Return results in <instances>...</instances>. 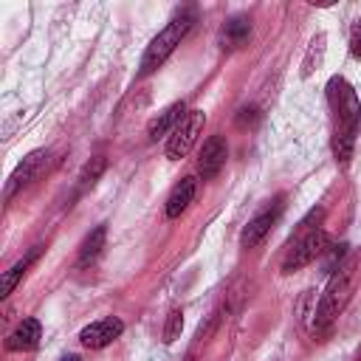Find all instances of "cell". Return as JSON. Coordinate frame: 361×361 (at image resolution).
<instances>
[{
  "label": "cell",
  "mask_w": 361,
  "mask_h": 361,
  "mask_svg": "<svg viewBox=\"0 0 361 361\" xmlns=\"http://www.w3.org/2000/svg\"><path fill=\"white\" fill-rule=\"evenodd\" d=\"M259 121V110L257 107H243L237 113V127H257Z\"/></svg>",
  "instance_id": "cell-19"
},
{
  "label": "cell",
  "mask_w": 361,
  "mask_h": 361,
  "mask_svg": "<svg viewBox=\"0 0 361 361\" xmlns=\"http://www.w3.org/2000/svg\"><path fill=\"white\" fill-rule=\"evenodd\" d=\"M248 37H251V20L243 17V14L226 20L223 28H220V45L228 48V51L231 48H243L248 42Z\"/></svg>",
  "instance_id": "cell-12"
},
{
  "label": "cell",
  "mask_w": 361,
  "mask_h": 361,
  "mask_svg": "<svg viewBox=\"0 0 361 361\" xmlns=\"http://www.w3.org/2000/svg\"><path fill=\"white\" fill-rule=\"evenodd\" d=\"M59 361H82L79 355H65V358H59Z\"/></svg>",
  "instance_id": "cell-21"
},
{
  "label": "cell",
  "mask_w": 361,
  "mask_h": 361,
  "mask_svg": "<svg viewBox=\"0 0 361 361\" xmlns=\"http://www.w3.org/2000/svg\"><path fill=\"white\" fill-rule=\"evenodd\" d=\"M327 99L333 107V121H336V133H333V152L338 161H347L353 155V144L361 127V102L353 90V85L341 76H333L327 82Z\"/></svg>",
  "instance_id": "cell-1"
},
{
  "label": "cell",
  "mask_w": 361,
  "mask_h": 361,
  "mask_svg": "<svg viewBox=\"0 0 361 361\" xmlns=\"http://www.w3.org/2000/svg\"><path fill=\"white\" fill-rule=\"evenodd\" d=\"M327 243H330V237H327V231H324V228L302 231V234L293 240V245L288 248L285 259H282V274H293V271H299V268L310 265L319 254H324V251H327Z\"/></svg>",
  "instance_id": "cell-4"
},
{
  "label": "cell",
  "mask_w": 361,
  "mask_h": 361,
  "mask_svg": "<svg viewBox=\"0 0 361 361\" xmlns=\"http://www.w3.org/2000/svg\"><path fill=\"white\" fill-rule=\"evenodd\" d=\"M322 51H324V34H319V37H313V42H310V51H307V59H305V65H302V73L307 76L310 71H313V59L319 62L322 59Z\"/></svg>",
  "instance_id": "cell-17"
},
{
  "label": "cell",
  "mask_w": 361,
  "mask_h": 361,
  "mask_svg": "<svg viewBox=\"0 0 361 361\" xmlns=\"http://www.w3.org/2000/svg\"><path fill=\"white\" fill-rule=\"evenodd\" d=\"M279 214H282V197H276L274 206H265L259 214H254V217L248 220V226H245L243 234H240V245H243V248H254L257 243H262L265 234H268V231L274 228V223L279 220Z\"/></svg>",
  "instance_id": "cell-7"
},
{
  "label": "cell",
  "mask_w": 361,
  "mask_h": 361,
  "mask_svg": "<svg viewBox=\"0 0 361 361\" xmlns=\"http://www.w3.org/2000/svg\"><path fill=\"white\" fill-rule=\"evenodd\" d=\"M203 124H206V113L203 110H189L166 141V158L180 161L183 155H189V149L197 144V135L203 133Z\"/></svg>",
  "instance_id": "cell-5"
},
{
  "label": "cell",
  "mask_w": 361,
  "mask_h": 361,
  "mask_svg": "<svg viewBox=\"0 0 361 361\" xmlns=\"http://www.w3.org/2000/svg\"><path fill=\"white\" fill-rule=\"evenodd\" d=\"M355 361H361V353H358V355H355Z\"/></svg>",
  "instance_id": "cell-23"
},
{
  "label": "cell",
  "mask_w": 361,
  "mask_h": 361,
  "mask_svg": "<svg viewBox=\"0 0 361 361\" xmlns=\"http://www.w3.org/2000/svg\"><path fill=\"white\" fill-rule=\"evenodd\" d=\"M180 330H183V313L175 307V310H169V316H166V324H164V341L172 344V341L180 336Z\"/></svg>",
  "instance_id": "cell-16"
},
{
  "label": "cell",
  "mask_w": 361,
  "mask_h": 361,
  "mask_svg": "<svg viewBox=\"0 0 361 361\" xmlns=\"http://www.w3.org/2000/svg\"><path fill=\"white\" fill-rule=\"evenodd\" d=\"M226 158H228L226 138H223V135H212V138H206L203 147H200V155H197V172H200V178H203V180L214 178V175L223 169Z\"/></svg>",
  "instance_id": "cell-9"
},
{
  "label": "cell",
  "mask_w": 361,
  "mask_h": 361,
  "mask_svg": "<svg viewBox=\"0 0 361 361\" xmlns=\"http://www.w3.org/2000/svg\"><path fill=\"white\" fill-rule=\"evenodd\" d=\"M192 23H195V14H192V11H183V14H178L175 20H169L166 28L158 31V37H152V42L147 45V51H144V56H141L138 73H141V76L155 73V71L166 62V56L180 45V39L189 34Z\"/></svg>",
  "instance_id": "cell-3"
},
{
  "label": "cell",
  "mask_w": 361,
  "mask_h": 361,
  "mask_svg": "<svg viewBox=\"0 0 361 361\" xmlns=\"http://www.w3.org/2000/svg\"><path fill=\"white\" fill-rule=\"evenodd\" d=\"M102 172H104V158H93V164H87V166L82 169V178H79V180L87 186V183H93Z\"/></svg>",
  "instance_id": "cell-18"
},
{
  "label": "cell",
  "mask_w": 361,
  "mask_h": 361,
  "mask_svg": "<svg viewBox=\"0 0 361 361\" xmlns=\"http://www.w3.org/2000/svg\"><path fill=\"white\" fill-rule=\"evenodd\" d=\"M350 54L355 59H361V23L353 25V34H350Z\"/></svg>",
  "instance_id": "cell-20"
},
{
  "label": "cell",
  "mask_w": 361,
  "mask_h": 361,
  "mask_svg": "<svg viewBox=\"0 0 361 361\" xmlns=\"http://www.w3.org/2000/svg\"><path fill=\"white\" fill-rule=\"evenodd\" d=\"M48 158H51V152L48 149H34V152H28L20 164H17V169L11 172V178H8V183H6V197H11L14 192H20V189H25L45 166H48Z\"/></svg>",
  "instance_id": "cell-6"
},
{
  "label": "cell",
  "mask_w": 361,
  "mask_h": 361,
  "mask_svg": "<svg viewBox=\"0 0 361 361\" xmlns=\"http://www.w3.org/2000/svg\"><path fill=\"white\" fill-rule=\"evenodd\" d=\"M355 268H358V262L355 259H347V262H341L330 274L327 288H324V293H322V299L316 305V313H313V333L316 336H327L330 327H333V322L347 307V302L353 296V285H355Z\"/></svg>",
  "instance_id": "cell-2"
},
{
  "label": "cell",
  "mask_w": 361,
  "mask_h": 361,
  "mask_svg": "<svg viewBox=\"0 0 361 361\" xmlns=\"http://www.w3.org/2000/svg\"><path fill=\"white\" fill-rule=\"evenodd\" d=\"M121 330H124V322L116 319V316H107V319H99V322H90L87 327H82L79 341L90 350H102L110 341H116L121 336Z\"/></svg>",
  "instance_id": "cell-8"
},
{
  "label": "cell",
  "mask_w": 361,
  "mask_h": 361,
  "mask_svg": "<svg viewBox=\"0 0 361 361\" xmlns=\"http://www.w3.org/2000/svg\"><path fill=\"white\" fill-rule=\"evenodd\" d=\"M195 192H197V180L192 178V175H186V178H180L175 186H172V192H169V197H166V217L169 220H175V217H180L183 212H186V206L192 203V197H195Z\"/></svg>",
  "instance_id": "cell-10"
},
{
  "label": "cell",
  "mask_w": 361,
  "mask_h": 361,
  "mask_svg": "<svg viewBox=\"0 0 361 361\" xmlns=\"http://www.w3.org/2000/svg\"><path fill=\"white\" fill-rule=\"evenodd\" d=\"M34 257H37V251H31V254H28L25 259H20L17 265H11V268H8L6 274H3V279H0V296H8V293L14 290V285L20 282V276L25 274V268H28V265L34 262Z\"/></svg>",
  "instance_id": "cell-15"
},
{
  "label": "cell",
  "mask_w": 361,
  "mask_h": 361,
  "mask_svg": "<svg viewBox=\"0 0 361 361\" xmlns=\"http://www.w3.org/2000/svg\"><path fill=\"white\" fill-rule=\"evenodd\" d=\"M186 116V107H183V102H175V104H169L164 113H158L152 121H149V127H147V133H149V138L155 141V138H161L166 130H175L178 124H180V118Z\"/></svg>",
  "instance_id": "cell-13"
},
{
  "label": "cell",
  "mask_w": 361,
  "mask_h": 361,
  "mask_svg": "<svg viewBox=\"0 0 361 361\" xmlns=\"http://www.w3.org/2000/svg\"><path fill=\"white\" fill-rule=\"evenodd\" d=\"M39 336H42V327L37 319H23L17 324V330L6 338V350L11 353H20V350H34L39 344Z\"/></svg>",
  "instance_id": "cell-11"
},
{
  "label": "cell",
  "mask_w": 361,
  "mask_h": 361,
  "mask_svg": "<svg viewBox=\"0 0 361 361\" xmlns=\"http://www.w3.org/2000/svg\"><path fill=\"white\" fill-rule=\"evenodd\" d=\"M186 361H197V358H192V355H189V358H186Z\"/></svg>",
  "instance_id": "cell-22"
},
{
  "label": "cell",
  "mask_w": 361,
  "mask_h": 361,
  "mask_svg": "<svg viewBox=\"0 0 361 361\" xmlns=\"http://www.w3.org/2000/svg\"><path fill=\"white\" fill-rule=\"evenodd\" d=\"M104 226H96L87 237H85V243H82V251H79V262H93L96 257H99V251L104 248Z\"/></svg>",
  "instance_id": "cell-14"
}]
</instances>
